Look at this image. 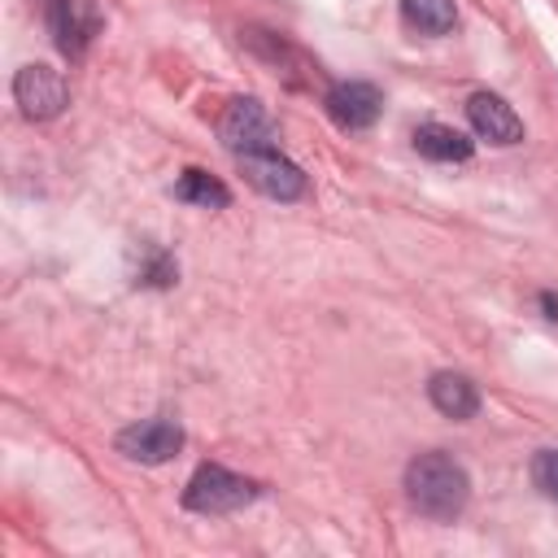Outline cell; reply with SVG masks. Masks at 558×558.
Listing matches in <instances>:
<instances>
[{
  "instance_id": "4fadbf2b",
  "label": "cell",
  "mask_w": 558,
  "mask_h": 558,
  "mask_svg": "<svg viewBox=\"0 0 558 558\" xmlns=\"http://www.w3.org/2000/svg\"><path fill=\"white\" fill-rule=\"evenodd\" d=\"M174 196L187 205H201V209H227L231 205V187L205 170H183L174 179Z\"/></svg>"
},
{
  "instance_id": "52a82bcc",
  "label": "cell",
  "mask_w": 558,
  "mask_h": 558,
  "mask_svg": "<svg viewBox=\"0 0 558 558\" xmlns=\"http://www.w3.org/2000/svg\"><path fill=\"white\" fill-rule=\"evenodd\" d=\"M323 109H327V118H331L340 131H366V126H375L379 113H384V92H379L375 83L344 78V83L327 87Z\"/></svg>"
},
{
  "instance_id": "5bb4252c",
  "label": "cell",
  "mask_w": 558,
  "mask_h": 558,
  "mask_svg": "<svg viewBox=\"0 0 558 558\" xmlns=\"http://www.w3.org/2000/svg\"><path fill=\"white\" fill-rule=\"evenodd\" d=\"M179 279V266L166 248H144V262H140V288H174Z\"/></svg>"
},
{
  "instance_id": "277c9868",
  "label": "cell",
  "mask_w": 558,
  "mask_h": 558,
  "mask_svg": "<svg viewBox=\"0 0 558 558\" xmlns=\"http://www.w3.org/2000/svg\"><path fill=\"white\" fill-rule=\"evenodd\" d=\"M13 100L31 122H48L70 105V87H65L61 70H52L44 61H31L13 74Z\"/></svg>"
},
{
  "instance_id": "6da1fadb",
  "label": "cell",
  "mask_w": 558,
  "mask_h": 558,
  "mask_svg": "<svg viewBox=\"0 0 558 558\" xmlns=\"http://www.w3.org/2000/svg\"><path fill=\"white\" fill-rule=\"evenodd\" d=\"M405 497L423 519L453 523L471 501V475L453 453L427 449V453H414L405 466Z\"/></svg>"
},
{
  "instance_id": "8fae6325",
  "label": "cell",
  "mask_w": 558,
  "mask_h": 558,
  "mask_svg": "<svg viewBox=\"0 0 558 558\" xmlns=\"http://www.w3.org/2000/svg\"><path fill=\"white\" fill-rule=\"evenodd\" d=\"M414 148H418V157H427V161H466V157L475 153V140H471L466 131H458V126L423 122V126L414 131Z\"/></svg>"
},
{
  "instance_id": "2e32d148",
  "label": "cell",
  "mask_w": 558,
  "mask_h": 558,
  "mask_svg": "<svg viewBox=\"0 0 558 558\" xmlns=\"http://www.w3.org/2000/svg\"><path fill=\"white\" fill-rule=\"evenodd\" d=\"M541 310H545L549 323H558V296L554 292H541Z\"/></svg>"
},
{
  "instance_id": "3957f363",
  "label": "cell",
  "mask_w": 558,
  "mask_h": 558,
  "mask_svg": "<svg viewBox=\"0 0 558 558\" xmlns=\"http://www.w3.org/2000/svg\"><path fill=\"white\" fill-rule=\"evenodd\" d=\"M218 140H222L235 157H244V153H266V148H279V126H275V118H270V109H266L262 100L235 96V100L222 109V118H218Z\"/></svg>"
},
{
  "instance_id": "ba28073f",
  "label": "cell",
  "mask_w": 558,
  "mask_h": 558,
  "mask_svg": "<svg viewBox=\"0 0 558 558\" xmlns=\"http://www.w3.org/2000/svg\"><path fill=\"white\" fill-rule=\"evenodd\" d=\"M466 122L480 140L488 144H519L523 140V118L514 113V105L497 92H471L466 96Z\"/></svg>"
},
{
  "instance_id": "8992f818",
  "label": "cell",
  "mask_w": 558,
  "mask_h": 558,
  "mask_svg": "<svg viewBox=\"0 0 558 558\" xmlns=\"http://www.w3.org/2000/svg\"><path fill=\"white\" fill-rule=\"evenodd\" d=\"M240 170L248 179V187H257L266 201H301L305 196V170L296 161H288L279 148H266V153H244L240 157Z\"/></svg>"
},
{
  "instance_id": "7a4b0ae2",
  "label": "cell",
  "mask_w": 558,
  "mask_h": 558,
  "mask_svg": "<svg viewBox=\"0 0 558 558\" xmlns=\"http://www.w3.org/2000/svg\"><path fill=\"white\" fill-rule=\"evenodd\" d=\"M262 497V484L248 480V475H235L218 462H201L183 488V506L196 510V514H231V510H244L248 501Z\"/></svg>"
},
{
  "instance_id": "30bf717a",
  "label": "cell",
  "mask_w": 558,
  "mask_h": 558,
  "mask_svg": "<svg viewBox=\"0 0 558 558\" xmlns=\"http://www.w3.org/2000/svg\"><path fill=\"white\" fill-rule=\"evenodd\" d=\"M427 397H432V405L445 414V418H475V410H480V392H475V384L466 379V375H458V371H436L432 379H427Z\"/></svg>"
},
{
  "instance_id": "9c48e42d",
  "label": "cell",
  "mask_w": 558,
  "mask_h": 558,
  "mask_svg": "<svg viewBox=\"0 0 558 558\" xmlns=\"http://www.w3.org/2000/svg\"><path fill=\"white\" fill-rule=\"evenodd\" d=\"M44 22H48V35H52V48L61 57H83L92 31H96V17L83 13L78 0H44Z\"/></svg>"
},
{
  "instance_id": "9a60e30c",
  "label": "cell",
  "mask_w": 558,
  "mask_h": 558,
  "mask_svg": "<svg viewBox=\"0 0 558 558\" xmlns=\"http://www.w3.org/2000/svg\"><path fill=\"white\" fill-rule=\"evenodd\" d=\"M532 484H536L549 501H558V449H541V453L532 458Z\"/></svg>"
},
{
  "instance_id": "7c38bea8",
  "label": "cell",
  "mask_w": 558,
  "mask_h": 558,
  "mask_svg": "<svg viewBox=\"0 0 558 558\" xmlns=\"http://www.w3.org/2000/svg\"><path fill=\"white\" fill-rule=\"evenodd\" d=\"M401 22L418 35H449L458 26L453 0H401Z\"/></svg>"
},
{
  "instance_id": "5b68a950",
  "label": "cell",
  "mask_w": 558,
  "mask_h": 558,
  "mask_svg": "<svg viewBox=\"0 0 558 558\" xmlns=\"http://www.w3.org/2000/svg\"><path fill=\"white\" fill-rule=\"evenodd\" d=\"M113 445H118V453L122 458H131V462H144V466H161V462H170L179 449H183V427L174 423V418H140V423H131V427H122L118 436H113Z\"/></svg>"
}]
</instances>
